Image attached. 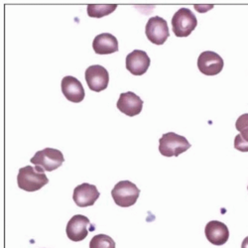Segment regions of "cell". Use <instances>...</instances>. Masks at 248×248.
<instances>
[{
  "mask_svg": "<svg viewBox=\"0 0 248 248\" xmlns=\"http://www.w3.org/2000/svg\"><path fill=\"white\" fill-rule=\"evenodd\" d=\"M42 167L26 166L19 170L17 176L18 187L26 192H36L49 183Z\"/></svg>",
  "mask_w": 248,
  "mask_h": 248,
  "instance_id": "1",
  "label": "cell"
},
{
  "mask_svg": "<svg viewBox=\"0 0 248 248\" xmlns=\"http://www.w3.org/2000/svg\"><path fill=\"white\" fill-rule=\"evenodd\" d=\"M191 146L187 138L175 132L165 133L159 140V152L165 157H178Z\"/></svg>",
  "mask_w": 248,
  "mask_h": 248,
  "instance_id": "2",
  "label": "cell"
},
{
  "mask_svg": "<svg viewBox=\"0 0 248 248\" xmlns=\"http://www.w3.org/2000/svg\"><path fill=\"white\" fill-rule=\"evenodd\" d=\"M140 195L137 186L130 181L118 182L111 191L114 202L121 208H129L136 203Z\"/></svg>",
  "mask_w": 248,
  "mask_h": 248,
  "instance_id": "3",
  "label": "cell"
},
{
  "mask_svg": "<svg viewBox=\"0 0 248 248\" xmlns=\"http://www.w3.org/2000/svg\"><path fill=\"white\" fill-rule=\"evenodd\" d=\"M197 25V17L188 8H181L172 18V29L177 37L190 36Z\"/></svg>",
  "mask_w": 248,
  "mask_h": 248,
  "instance_id": "4",
  "label": "cell"
},
{
  "mask_svg": "<svg viewBox=\"0 0 248 248\" xmlns=\"http://www.w3.org/2000/svg\"><path fill=\"white\" fill-rule=\"evenodd\" d=\"M30 161L35 166L42 167L47 172H52L63 165L65 158L63 153L58 149L45 148L38 151Z\"/></svg>",
  "mask_w": 248,
  "mask_h": 248,
  "instance_id": "5",
  "label": "cell"
},
{
  "mask_svg": "<svg viewBox=\"0 0 248 248\" xmlns=\"http://www.w3.org/2000/svg\"><path fill=\"white\" fill-rule=\"evenodd\" d=\"M147 39L155 45H163L170 36L166 20L160 16L151 17L145 27Z\"/></svg>",
  "mask_w": 248,
  "mask_h": 248,
  "instance_id": "6",
  "label": "cell"
},
{
  "mask_svg": "<svg viewBox=\"0 0 248 248\" xmlns=\"http://www.w3.org/2000/svg\"><path fill=\"white\" fill-rule=\"evenodd\" d=\"M86 81L90 90L99 93L105 91L109 81V75L107 69L99 65L90 66L85 73Z\"/></svg>",
  "mask_w": 248,
  "mask_h": 248,
  "instance_id": "7",
  "label": "cell"
},
{
  "mask_svg": "<svg viewBox=\"0 0 248 248\" xmlns=\"http://www.w3.org/2000/svg\"><path fill=\"white\" fill-rule=\"evenodd\" d=\"M224 63L222 58L212 51L202 52L198 59V68L205 76H216L223 69Z\"/></svg>",
  "mask_w": 248,
  "mask_h": 248,
  "instance_id": "8",
  "label": "cell"
},
{
  "mask_svg": "<svg viewBox=\"0 0 248 248\" xmlns=\"http://www.w3.org/2000/svg\"><path fill=\"white\" fill-rule=\"evenodd\" d=\"M99 196L100 194L94 185L84 183L75 188L73 199L79 208H87V206L93 205Z\"/></svg>",
  "mask_w": 248,
  "mask_h": 248,
  "instance_id": "9",
  "label": "cell"
},
{
  "mask_svg": "<svg viewBox=\"0 0 248 248\" xmlns=\"http://www.w3.org/2000/svg\"><path fill=\"white\" fill-rule=\"evenodd\" d=\"M89 224H91V222L87 217L82 215L74 216L67 224V236L70 240L75 242L84 240L89 234L87 229Z\"/></svg>",
  "mask_w": 248,
  "mask_h": 248,
  "instance_id": "10",
  "label": "cell"
},
{
  "mask_svg": "<svg viewBox=\"0 0 248 248\" xmlns=\"http://www.w3.org/2000/svg\"><path fill=\"white\" fill-rule=\"evenodd\" d=\"M143 103V100L137 94L132 92H127L120 94L116 107L125 115L135 116L142 111Z\"/></svg>",
  "mask_w": 248,
  "mask_h": 248,
  "instance_id": "11",
  "label": "cell"
},
{
  "mask_svg": "<svg viewBox=\"0 0 248 248\" xmlns=\"http://www.w3.org/2000/svg\"><path fill=\"white\" fill-rule=\"evenodd\" d=\"M150 67V58L145 51L134 50L126 57V69L134 76H142Z\"/></svg>",
  "mask_w": 248,
  "mask_h": 248,
  "instance_id": "12",
  "label": "cell"
},
{
  "mask_svg": "<svg viewBox=\"0 0 248 248\" xmlns=\"http://www.w3.org/2000/svg\"><path fill=\"white\" fill-rule=\"evenodd\" d=\"M61 89L65 97L72 102L78 103L85 98L86 93L84 87H82L81 82L75 77L67 76L62 79Z\"/></svg>",
  "mask_w": 248,
  "mask_h": 248,
  "instance_id": "13",
  "label": "cell"
},
{
  "mask_svg": "<svg viewBox=\"0 0 248 248\" xmlns=\"http://www.w3.org/2000/svg\"><path fill=\"white\" fill-rule=\"evenodd\" d=\"M205 237L214 245H223L230 238V231L226 224L218 220L208 222L204 229Z\"/></svg>",
  "mask_w": 248,
  "mask_h": 248,
  "instance_id": "14",
  "label": "cell"
},
{
  "mask_svg": "<svg viewBox=\"0 0 248 248\" xmlns=\"http://www.w3.org/2000/svg\"><path fill=\"white\" fill-rule=\"evenodd\" d=\"M93 49L98 55H109L118 51V41L112 34L102 33L93 39Z\"/></svg>",
  "mask_w": 248,
  "mask_h": 248,
  "instance_id": "15",
  "label": "cell"
},
{
  "mask_svg": "<svg viewBox=\"0 0 248 248\" xmlns=\"http://www.w3.org/2000/svg\"><path fill=\"white\" fill-rule=\"evenodd\" d=\"M235 127L240 133L235 136L234 148L240 152H248V113L237 118Z\"/></svg>",
  "mask_w": 248,
  "mask_h": 248,
  "instance_id": "16",
  "label": "cell"
},
{
  "mask_svg": "<svg viewBox=\"0 0 248 248\" xmlns=\"http://www.w3.org/2000/svg\"><path fill=\"white\" fill-rule=\"evenodd\" d=\"M117 8L116 4H91L88 6V14L93 18H101L111 14Z\"/></svg>",
  "mask_w": 248,
  "mask_h": 248,
  "instance_id": "17",
  "label": "cell"
},
{
  "mask_svg": "<svg viewBox=\"0 0 248 248\" xmlns=\"http://www.w3.org/2000/svg\"><path fill=\"white\" fill-rule=\"evenodd\" d=\"M90 248H115V242L107 234H97L92 238Z\"/></svg>",
  "mask_w": 248,
  "mask_h": 248,
  "instance_id": "18",
  "label": "cell"
},
{
  "mask_svg": "<svg viewBox=\"0 0 248 248\" xmlns=\"http://www.w3.org/2000/svg\"><path fill=\"white\" fill-rule=\"evenodd\" d=\"M241 248H248V236H246L243 239V241L241 243Z\"/></svg>",
  "mask_w": 248,
  "mask_h": 248,
  "instance_id": "19",
  "label": "cell"
},
{
  "mask_svg": "<svg viewBox=\"0 0 248 248\" xmlns=\"http://www.w3.org/2000/svg\"><path fill=\"white\" fill-rule=\"evenodd\" d=\"M247 189H248V187H247Z\"/></svg>",
  "mask_w": 248,
  "mask_h": 248,
  "instance_id": "20",
  "label": "cell"
}]
</instances>
